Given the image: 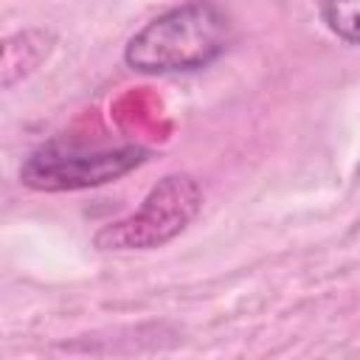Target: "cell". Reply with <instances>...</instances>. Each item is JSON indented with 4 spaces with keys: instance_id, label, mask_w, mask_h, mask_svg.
Instances as JSON below:
<instances>
[{
    "instance_id": "3957f363",
    "label": "cell",
    "mask_w": 360,
    "mask_h": 360,
    "mask_svg": "<svg viewBox=\"0 0 360 360\" xmlns=\"http://www.w3.org/2000/svg\"><path fill=\"white\" fill-rule=\"evenodd\" d=\"M146 158H149V149L132 146V143L87 149L79 143L48 141L25 158V163L20 166V180L34 191L96 188L143 166Z\"/></svg>"
},
{
    "instance_id": "277c9868",
    "label": "cell",
    "mask_w": 360,
    "mask_h": 360,
    "mask_svg": "<svg viewBox=\"0 0 360 360\" xmlns=\"http://www.w3.org/2000/svg\"><path fill=\"white\" fill-rule=\"evenodd\" d=\"M53 48V34L45 28H28L3 42V87H14V82L25 79L39 62L51 53Z\"/></svg>"
},
{
    "instance_id": "7a4b0ae2",
    "label": "cell",
    "mask_w": 360,
    "mask_h": 360,
    "mask_svg": "<svg viewBox=\"0 0 360 360\" xmlns=\"http://www.w3.org/2000/svg\"><path fill=\"white\" fill-rule=\"evenodd\" d=\"M202 208V188L186 172L166 174L129 217L104 225L93 242L101 250H152L188 228Z\"/></svg>"
},
{
    "instance_id": "6da1fadb",
    "label": "cell",
    "mask_w": 360,
    "mask_h": 360,
    "mask_svg": "<svg viewBox=\"0 0 360 360\" xmlns=\"http://www.w3.org/2000/svg\"><path fill=\"white\" fill-rule=\"evenodd\" d=\"M233 39L228 11L217 0H186L138 28L124 62L138 73H186L217 62Z\"/></svg>"
},
{
    "instance_id": "5b68a950",
    "label": "cell",
    "mask_w": 360,
    "mask_h": 360,
    "mask_svg": "<svg viewBox=\"0 0 360 360\" xmlns=\"http://www.w3.org/2000/svg\"><path fill=\"white\" fill-rule=\"evenodd\" d=\"M321 17L332 34L360 45V0H321Z\"/></svg>"
}]
</instances>
